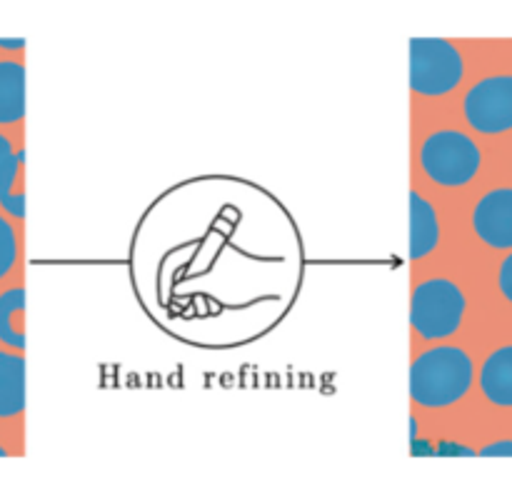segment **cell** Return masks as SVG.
I'll return each instance as SVG.
<instances>
[{
    "label": "cell",
    "mask_w": 512,
    "mask_h": 497,
    "mask_svg": "<svg viewBox=\"0 0 512 497\" xmlns=\"http://www.w3.org/2000/svg\"><path fill=\"white\" fill-rule=\"evenodd\" d=\"M0 205H3V210H8L13 218L20 220L25 215V195L23 193L3 195V198H0Z\"/></svg>",
    "instance_id": "obj_15"
},
{
    "label": "cell",
    "mask_w": 512,
    "mask_h": 497,
    "mask_svg": "<svg viewBox=\"0 0 512 497\" xmlns=\"http://www.w3.org/2000/svg\"><path fill=\"white\" fill-rule=\"evenodd\" d=\"M468 310L463 290L448 278H430L413 290L410 325L423 340H445L455 335Z\"/></svg>",
    "instance_id": "obj_2"
},
{
    "label": "cell",
    "mask_w": 512,
    "mask_h": 497,
    "mask_svg": "<svg viewBox=\"0 0 512 497\" xmlns=\"http://www.w3.org/2000/svg\"><path fill=\"white\" fill-rule=\"evenodd\" d=\"M440 223L433 203L413 190L410 193V258L423 260L438 248Z\"/></svg>",
    "instance_id": "obj_7"
},
{
    "label": "cell",
    "mask_w": 512,
    "mask_h": 497,
    "mask_svg": "<svg viewBox=\"0 0 512 497\" xmlns=\"http://www.w3.org/2000/svg\"><path fill=\"white\" fill-rule=\"evenodd\" d=\"M483 395L498 408H512V345L495 350L480 370Z\"/></svg>",
    "instance_id": "obj_8"
},
{
    "label": "cell",
    "mask_w": 512,
    "mask_h": 497,
    "mask_svg": "<svg viewBox=\"0 0 512 497\" xmlns=\"http://www.w3.org/2000/svg\"><path fill=\"white\" fill-rule=\"evenodd\" d=\"M5 455H8V453H5V450H3V448H0V458H5Z\"/></svg>",
    "instance_id": "obj_18"
},
{
    "label": "cell",
    "mask_w": 512,
    "mask_h": 497,
    "mask_svg": "<svg viewBox=\"0 0 512 497\" xmlns=\"http://www.w3.org/2000/svg\"><path fill=\"white\" fill-rule=\"evenodd\" d=\"M15 260H18V238H15L13 225L0 215V278L13 270Z\"/></svg>",
    "instance_id": "obj_13"
},
{
    "label": "cell",
    "mask_w": 512,
    "mask_h": 497,
    "mask_svg": "<svg viewBox=\"0 0 512 497\" xmlns=\"http://www.w3.org/2000/svg\"><path fill=\"white\" fill-rule=\"evenodd\" d=\"M483 155L475 140L460 130H435L420 145V165L435 185L463 188L478 175Z\"/></svg>",
    "instance_id": "obj_3"
},
{
    "label": "cell",
    "mask_w": 512,
    "mask_h": 497,
    "mask_svg": "<svg viewBox=\"0 0 512 497\" xmlns=\"http://www.w3.org/2000/svg\"><path fill=\"white\" fill-rule=\"evenodd\" d=\"M25 45V40H3L0 38V48H10V50H20Z\"/></svg>",
    "instance_id": "obj_17"
},
{
    "label": "cell",
    "mask_w": 512,
    "mask_h": 497,
    "mask_svg": "<svg viewBox=\"0 0 512 497\" xmlns=\"http://www.w3.org/2000/svg\"><path fill=\"white\" fill-rule=\"evenodd\" d=\"M23 160H25L23 150H18V153H15L13 145H10V140L0 133V198H3V195H10Z\"/></svg>",
    "instance_id": "obj_12"
},
{
    "label": "cell",
    "mask_w": 512,
    "mask_h": 497,
    "mask_svg": "<svg viewBox=\"0 0 512 497\" xmlns=\"http://www.w3.org/2000/svg\"><path fill=\"white\" fill-rule=\"evenodd\" d=\"M23 308H25V290L10 288L0 295V340L15 350L25 348L23 335Z\"/></svg>",
    "instance_id": "obj_11"
},
{
    "label": "cell",
    "mask_w": 512,
    "mask_h": 497,
    "mask_svg": "<svg viewBox=\"0 0 512 497\" xmlns=\"http://www.w3.org/2000/svg\"><path fill=\"white\" fill-rule=\"evenodd\" d=\"M465 63L460 50L443 38L410 40V88L423 98H440L458 88Z\"/></svg>",
    "instance_id": "obj_4"
},
{
    "label": "cell",
    "mask_w": 512,
    "mask_h": 497,
    "mask_svg": "<svg viewBox=\"0 0 512 497\" xmlns=\"http://www.w3.org/2000/svg\"><path fill=\"white\" fill-rule=\"evenodd\" d=\"M498 285H500V293L505 295V300L512 303V255L503 260L500 265V275H498Z\"/></svg>",
    "instance_id": "obj_14"
},
{
    "label": "cell",
    "mask_w": 512,
    "mask_h": 497,
    "mask_svg": "<svg viewBox=\"0 0 512 497\" xmlns=\"http://www.w3.org/2000/svg\"><path fill=\"white\" fill-rule=\"evenodd\" d=\"M25 115V70L15 60H0V125Z\"/></svg>",
    "instance_id": "obj_10"
},
{
    "label": "cell",
    "mask_w": 512,
    "mask_h": 497,
    "mask_svg": "<svg viewBox=\"0 0 512 497\" xmlns=\"http://www.w3.org/2000/svg\"><path fill=\"white\" fill-rule=\"evenodd\" d=\"M25 408L23 355L0 353V418H15Z\"/></svg>",
    "instance_id": "obj_9"
},
{
    "label": "cell",
    "mask_w": 512,
    "mask_h": 497,
    "mask_svg": "<svg viewBox=\"0 0 512 497\" xmlns=\"http://www.w3.org/2000/svg\"><path fill=\"white\" fill-rule=\"evenodd\" d=\"M473 385V360L463 348L438 345L410 365V398L420 408L440 410L465 398Z\"/></svg>",
    "instance_id": "obj_1"
},
{
    "label": "cell",
    "mask_w": 512,
    "mask_h": 497,
    "mask_svg": "<svg viewBox=\"0 0 512 497\" xmlns=\"http://www.w3.org/2000/svg\"><path fill=\"white\" fill-rule=\"evenodd\" d=\"M483 458H510L512 455V440H500V443L488 445V448L480 450Z\"/></svg>",
    "instance_id": "obj_16"
},
{
    "label": "cell",
    "mask_w": 512,
    "mask_h": 497,
    "mask_svg": "<svg viewBox=\"0 0 512 497\" xmlns=\"http://www.w3.org/2000/svg\"><path fill=\"white\" fill-rule=\"evenodd\" d=\"M473 230L490 248H512V188H495L478 200L473 210Z\"/></svg>",
    "instance_id": "obj_6"
},
{
    "label": "cell",
    "mask_w": 512,
    "mask_h": 497,
    "mask_svg": "<svg viewBox=\"0 0 512 497\" xmlns=\"http://www.w3.org/2000/svg\"><path fill=\"white\" fill-rule=\"evenodd\" d=\"M465 120L483 135L512 130V75H490L478 80L463 100Z\"/></svg>",
    "instance_id": "obj_5"
}]
</instances>
